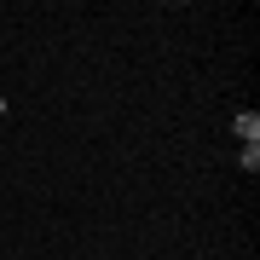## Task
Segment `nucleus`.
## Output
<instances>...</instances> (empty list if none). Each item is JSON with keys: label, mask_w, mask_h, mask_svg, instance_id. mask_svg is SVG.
I'll use <instances>...</instances> for the list:
<instances>
[{"label": "nucleus", "mask_w": 260, "mask_h": 260, "mask_svg": "<svg viewBox=\"0 0 260 260\" xmlns=\"http://www.w3.org/2000/svg\"><path fill=\"white\" fill-rule=\"evenodd\" d=\"M232 133H237L243 145H260V116H254V110H237V116H232Z\"/></svg>", "instance_id": "nucleus-1"}, {"label": "nucleus", "mask_w": 260, "mask_h": 260, "mask_svg": "<svg viewBox=\"0 0 260 260\" xmlns=\"http://www.w3.org/2000/svg\"><path fill=\"white\" fill-rule=\"evenodd\" d=\"M237 162H243V174H260V145H243Z\"/></svg>", "instance_id": "nucleus-2"}, {"label": "nucleus", "mask_w": 260, "mask_h": 260, "mask_svg": "<svg viewBox=\"0 0 260 260\" xmlns=\"http://www.w3.org/2000/svg\"><path fill=\"white\" fill-rule=\"evenodd\" d=\"M0 116H6V99H0Z\"/></svg>", "instance_id": "nucleus-3"}]
</instances>
